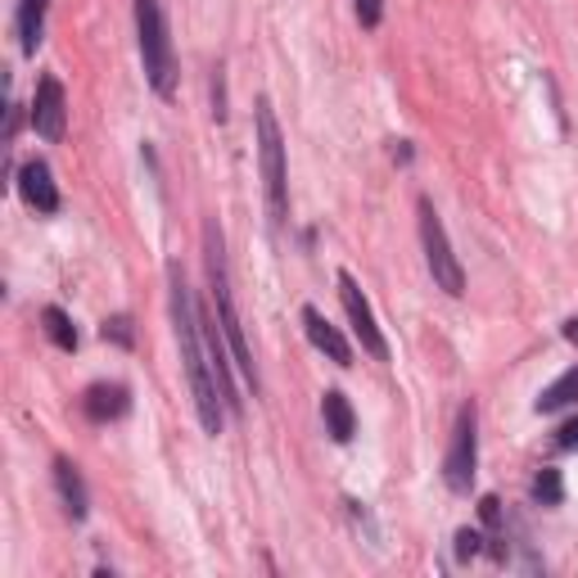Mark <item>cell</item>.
<instances>
[{
    "instance_id": "30bf717a",
    "label": "cell",
    "mask_w": 578,
    "mask_h": 578,
    "mask_svg": "<svg viewBox=\"0 0 578 578\" xmlns=\"http://www.w3.org/2000/svg\"><path fill=\"white\" fill-rule=\"evenodd\" d=\"M132 411V393L127 385H91L81 393V416L91 425H109V421H122Z\"/></svg>"
},
{
    "instance_id": "d4e9b609",
    "label": "cell",
    "mask_w": 578,
    "mask_h": 578,
    "mask_svg": "<svg viewBox=\"0 0 578 578\" xmlns=\"http://www.w3.org/2000/svg\"><path fill=\"white\" fill-rule=\"evenodd\" d=\"M565 340H569V344H578V316H569V321H565Z\"/></svg>"
},
{
    "instance_id": "e0dca14e",
    "label": "cell",
    "mask_w": 578,
    "mask_h": 578,
    "mask_svg": "<svg viewBox=\"0 0 578 578\" xmlns=\"http://www.w3.org/2000/svg\"><path fill=\"white\" fill-rule=\"evenodd\" d=\"M100 340L104 344H118V348H136V330H132V316L127 312H113L100 321Z\"/></svg>"
},
{
    "instance_id": "ba28073f",
    "label": "cell",
    "mask_w": 578,
    "mask_h": 578,
    "mask_svg": "<svg viewBox=\"0 0 578 578\" xmlns=\"http://www.w3.org/2000/svg\"><path fill=\"white\" fill-rule=\"evenodd\" d=\"M27 122L41 141H64V127H68V96H64V81L55 73H46L36 81V96H32V109H27Z\"/></svg>"
},
{
    "instance_id": "d6986e66",
    "label": "cell",
    "mask_w": 578,
    "mask_h": 578,
    "mask_svg": "<svg viewBox=\"0 0 578 578\" xmlns=\"http://www.w3.org/2000/svg\"><path fill=\"white\" fill-rule=\"evenodd\" d=\"M353 14L357 23L370 32V27H380L385 23V0H353Z\"/></svg>"
},
{
    "instance_id": "5bb4252c",
    "label": "cell",
    "mask_w": 578,
    "mask_h": 578,
    "mask_svg": "<svg viewBox=\"0 0 578 578\" xmlns=\"http://www.w3.org/2000/svg\"><path fill=\"white\" fill-rule=\"evenodd\" d=\"M46 10H51V0H19L14 23H19V46H23V55H36L41 36H46Z\"/></svg>"
},
{
    "instance_id": "9a60e30c",
    "label": "cell",
    "mask_w": 578,
    "mask_h": 578,
    "mask_svg": "<svg viewBox=\"0 0 578 578\" xmlns=\"http://www.w3.org/2000/svg\"><path fill=\"white\" fill-rule=\"evenodd\" d=\"M574 402H578V366H569L560 380H552V385L538 393V402H533V411H538V416H552V411L574 407Z\"/></svg>"
},
{
    "instance_id": "5b68a950",
    "label": "cell",
    "mask_w": 578,
    "mask_h": 578,
    "mask_svg": "<svg viewBox=\"0 0 578 578\" xmlns=\"http://www.w3.org/2000/svg\"><path fill=\"white\" fill-rule=\"evenodd\" d=\"M416 213H421L425 267H430L434 285L443 289L447 299H462V294H466V267H462V258H457V254H452V240H447V231H443V218L434 213V203H430L425 194L416 199Z\"/></svg>"
},
{
    "instance_id": "44dd1931",
    "label": "cell",
    "mask_w": 578,
    "mask_h": 578,
    "mask_svg": "<svg viewBox=\"0 0 578 578\" xmlns=\"http://www.w3.org/2000/svg\"><path fill=\"white\" fill-rule=\"evenodd\" d=\"M479 520L488 524V529H502L507 520H502V502L498 498H479Z\"/></svg>"
},
{
    "instance_id": "ac0fdd59",
    "label": "cell",
    "mask_w": 578,
    "mask_h": 578,
    "mask_svg": "<svg viewBox=\"0 0 578 578\" xmlns=\"http://www.w3.org/2000/svg\"><path fill=\"white\" fill-rule=\"evenodd\" d=\"M560 498H565L560 470L543 466V470H538V479H533V502H538V507H560Z\"/></svg>"
},
{
    "instance_id": "9c48e42d",
    "label": "cell",
    "mask_w": 578,
    "mask_h": 578,
    "mask_svg": "<svg viewBox=\"0 0 578 578\" xmlns=\"http://www.w3.org/2000/svg\"><path fill=\"white\" fill-rule=\"evenodd\" d=\"M19 194H23L27 209H36V213H59V203H64L46 158H32V163L19 168Z\"/></svg>"
},
{
    "instance_id": "3957f363",
    "label": "cell",
    "mask_w": 578,
    "mask_h": 578,
    "mask_svg": "<svg viewBox=\"0 0 578 578\" xmlns=\"http://www.w3.org/2000/svg\"><path fill=\"white\" fill-rule=\"evenodd\" d=\"M254 136H258V168H263V194H267L271 226H285V218H289V163H285L280 122H276V109L267 96L254 104Z\"/></svg>"
},
{
    "instance_id": "7402d4cb",
    "label": "cell",
    "mask_w": 578,
    "mask_h": 578,
    "mask_svg": "<svg viewBox=\"0 0 578 578\" xmlns=\"http://www.w3.org/2000/svg\"><path fill=\"white\" fill-rule=\"evenodd\" d=\"M560 452H578V416L574 421H565L560 430H556V438H552Z\"/></svg>"
},
{
    "instance_id": "cb8c5ba5",
    "label": "cell",
    "mask_w": 578,
    "mask_h": 578,
    "mask_svg": "<svg viewBox=\"0 0 578 578\" xmlns=\"http://www.w3.org/2000/svg\"><path fill=\"white\" fill-rule=\"evenodd\" d=\"M389 145H393L389 154H393L398 163H411V145H407V141H389Z\"/></svg>"
},
{
    "instance_id": "8fae6325",
    "label": "cell",
    "mask_w": 578,
    "mask_h": 578,
    "mask_svg": "<svg viewBox=\"0 0 578 578\" xmlns=\"http://www.w3.org/2000/svg\"><path fill=\"white\" fill-rule=\"evenodd\" d=\"M303 335L312 340V348H321L335 366H353V344L340 335V325H330L321 308H303Z\"/></svg>"
},
{
    "instance_id": "603a6c76",
    "label": "cell",
    "mask_w": 578,
    "mask_h": 578,
    "mask_svg": "<svg viewBox=\"0 0 578 578\" xmlns=\"http://www.w3.org/2000/svg\"><path fill=\"white\" fill-rule=\"evenodd\" d=\"M213 118L226 122V91H222V68H213Z\"/></svg>"
},
{
    "instance_id": "7a4b0ae2",
    "label": "cell",
    "mask_w": 578,
    "mask_h": 578,
    "mask_svg": "<svg viewBox=\"0 0 578 578\" xmlns=\"http://www.w3.org/2000/svg\"><path fill=\"white\" fill-rule=\"evenodd\" d=\"M203 263H209V289H213V308H218V325L231 344V357L240 366V376L254 385V393L263 389L258 380V366H254V348L244 340V325L235 312V294H231V271H226V244H222V226L218 222H203Z\"/></svg>"
},
{
    "instance_id": "ffe728a7",
    "label": "cell",
    "mask_w": 578,
    "mask_h": 578,
    "mask_svg": "<svg viewBox=\"0 0 578 578\" xmlns=\"http://www.w3.org/2000/svg\"><path fill=\"white\" fill-rule=\"evenodd\" d=\"M452 552H457V560H475L483 552V533L479 529H457V547Z\"/></svg>"
},
{
    "instance_id": "277c9868",
    "label": "cell",
    "mask_w": 578,
    "mask_h": 578,
    "mask_svg": "<svg viewBox=\"0 0 578 578\" xmlns=\"http://www.w3.org/2000/svg\"><path fill=\"white\" fill-rule=\"evenodd\" d=\"M136 36H141L145 81L154 87V96L173 100V91H177V55H173L168 19H163V5H158V0H136Z\"/></svg>"
},
{
    "instance_id": "6da1fadb",
    "label": "cell",
    "mask_w": 578,
    "mask_h": 578,
    "mask_svg": "<svg viewBox=\"0 0 578 578\" xmlns=\"http://www.w3.org/2000/svg\"><path fill=\"white\" fill-rule=\"evenodd\" d=\"M168 303H173V330H177V348H181V366H186V380L194 393V416L203 425V434H222L226 425V398H222V380H218V366H213V348L209 335H203V312L186 285L181 263L168 267Z\"/></svg>"
},
{
    "instance_id": "2e32d148",
    "label": "cell",
    "mask_w": 578,
    "mask_h": 578,
    "mask_svg": "<svg viewBox=\"0 0 578 578\" xmlns=\"http://www.w3.org/2000/svg\"><path fill=\"white\" fill-rule=\"evenodd\" d=\"M41 325H46V335H51V344L59 348V353H77V344H81V335H77V325H73V316L64 312V308H41Z\"/></svg>"
},
{
    "instance_id": "52a82bcc",
    "label": "cell",
    "mask_w": 578,
    "mask_h": 578,
    "mask_svg": "<svg viewBox=\"0 0 578 578\" xmlns=\"http://www.w3.org/2000/svg\"><path fill=\"white\" fill-rule=\"evenodd\" d=\"M340 303L348 312V325H353V335L362 344V353H370L376 362H389V340H385V330L376 321V312H370L366 294H362V285L353 280V271H340Z\"/></svg>"
},
{
    "instance_id": "8992f818",
    "label": "cell",
    "mask_w": 578,
    "mask_h": 578,
    "mask_svg": "<svg viewBox=\"0 0 578 578\" xmlns=\"http://www.w3.org/2000/svg\"><path fill=\"white\" fill-rule=\"evenodd\" d=\"M475 470H479V407L462 402L457 425H452V438H447V457H443V483L457 498H466L475 483Z\"/></svg>"
},
{
    "instance_id": "7c38bea8",
    "label": "cell",
    "mask_w": 578,
    "mask_h": 578,
    "mask_svg": "<svg viewBox=\"0 0 578 578\" xmlns=\"http://www.w3.org/2000/svg\"><path fill=\"white\" fill-rule=\"evenodd\" d=\"M55 488H59V502L73 520H87L91 515V492H87V479L81 470L68 462V457H55Z\"/></svg>"
},
{
    "instance_id": "4fadbf2b",
    "label": "cell",
    "mask_w": 578,
    "mask_h": 578,
    "mask_svg": "<svg viewBox=\"0 0 578 578\" xmlns=\"http://www.w3.org/2000/svg\"><path fill=\"white\" fill-rule=\"evenodd\" d=\"M321 421H325V434L335 438V443H353V434H357V411H353V402H348L340 389H325V393H321Z\"/></svg>"
}]
</instances>
